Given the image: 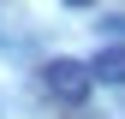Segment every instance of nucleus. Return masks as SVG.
<instances>
[{"label": "nucleus", "instance_id": "f03ea898", "mask_svg": "<svg viewBox=\"0 0 125 119\" xmlns=\"http://www.w3.org/2000/svg\"><path fill=\"white\" fill-rule=\"evenodd\" d=\"M89 71H95L101 83H125V48H107V54H95V60H89Z\"/></svg>", "mask_w": 125, "mask_h": 119}, {"label": "nucleus", "instance_id": "f257e3e1", "mask_svg": "<svg viewBox=\"0 0 125 119\" xmlns=\"http://www.w3.org/2000/svg\"><path fill=\"white\" fill-rule=\"evenodd\" d=\"M42 83H48V95H60V101H89V89H95V71L83 66V60H48L42 66Z\"/></svg>", "mask_w": 125, "mask_h": 119}]
</instances>
